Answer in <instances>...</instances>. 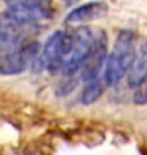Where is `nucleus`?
I'll use <instances>...</instances> for the list:
<instances>
[{
	"label": "nucleus",
	"instance_id": "2",
	"mask_svg": "<svg viewBox=\"0 0 147 155\" xmlns=\"http://www.w3.org/2000/svg\"><path fill=\"white\" fill-rule=\"evenodd\" d=\"M72 44L71 33L55 31L46 40L45 46L32 62V71L39 72L47 69L52 74L60 72L62 63L69 54Z\"/></svg>",
	"mask_w": 147,
	"mask_h": 155
},
{
	"label": "nucleus",
	"instance_id": "8",
	"mask_svg": "<svg viewBox=\"0 0 147 155\" xmlns=\"http://www.w3.org/2000/svg\"><path fill=\"white\" fill-rule=\"evenodd\" d=\"M24 43V33L17 32L14 30L0 29V52L11 53L20 48Z\"/></svg>",
	"mask_w": 147,
	"mask_h": 155
},
{
	"label": "nucleus",
	"instance_id": "3",
	"mask_svg": "<svg viewBox=\"0 0 147 155\" xmlns=\"http://www.w3.org/2000/svg\"><path fill=\"white\" fill-rule=\"evenodd\" d=\"M72 44L69 54L67 55L62 63L60 72L65 77L74 76L77 71H79L84 60L86 59L89 52L93 44L94 35L86 27H82L75 30L71 33Z\"/></svg>",
	"mask_w": 147,
	"mask_h": 155
},
{
	"label": "nucleus",
	"instance_id": "7",
	"mask_svg": "<svg viewBox=\"0 0 147 155\" xmlns=\"http://www.w3.org/2000/svg\"><path fill=\"white\" fill-rule=\"evenodd\" d=\"M147 77V41L142 46L139 55L135 59L131 66L130 70L128 71L126 83L128 85L136 89L139 84Z\"/></svg>",
	"mask_w": 147,
	"mask_h": 155
},
{
	"label": "nucleus",
	"instance_id": "12",
	"mask_svg": "<svg viewBox=\"0 0 147 155\" xmlns=\"http://www.w3.org/2000/svg\"><path fill=\"white\" fill-rule=\"evenodd\" d=\"M76 85H77L76 81L69 79V81L65 82L63 84H61L60 86H59V89H58V92H59L61 95H65V94L70 93L71 91L76 87Z\"/></svg>",
	"mask_w": 147,
	"mask_h": 155
},
{
	"label": "nucleus",
	"instance_id": "6",
	"mask_svg": "<svg viewBox=\"0 0 147 155\" xmlns=\"http://www.w3.org/2000/svg\"><path fill=\"white\" fill-rule=\"evenodd\" d=\"M108 13V5L105 1L95 0L74 8L65 16V22L67 24H79L91 22L94 20L102 18Z\"/></svg>",
	"mask_w": 147,
	"mask_h": 155
},
{
	"label": "nucleus",
	"instance_id": "1",
	"mask_svg": "<svg viewBox=\"0 0 147 155\" xmlns=\"http://www.w3.org/2000/svg\"><path fill=\"white\" fill-rule=\"evenodd\" d=\"M136 59V35L122 30L117 35L113 50L106 59L104 81L106 85H116L130 70Z\"/></svg>",
	"mask_w": 147,
	"mask_h": 155
},
{
	"label": "nucleus",
	"instance_id": "9",
	"mask_svg": "<svg viewBox=\"0 0 147 155\" xmlns=\"http://www.w3.org/2000/svg\"><path fill=\"white\" fill-rule=\"evenodd\" d=\"M106 83L104 81V77L95 78L90 82H86V85L84 86V89L81 94V101L84 105H91L93 102H95L102 95L105 91Z\"/></svg>",
	"mask_w": 147,
	"mask_h": 155
},
{
	"label": "nucleus",
	"instance_id": "4",
	"mask_svg": "<svg viewBox=\"0 0 147 155\" xmlns=\"http://www.w3.org/2000/svg\"><path fill=\"white\" fill-rule=\"evenodd\" d=\"M40 52L38 43H29L20 48L7 53L0 60V74L4 76H14L25 71L32 64Z\"/></svg>",
	"mask_w": 147,
	"mask_h": 155
},
{
	"label": "nucleus",
	"instance_id": "10",
	"mask_svg": "<svg viewBox=\"0 0 147 155\" xmlns=\"http://www.w3.org/2000/svg\"><path fill=\"white\" fill-rule=\"evenodd\" d=\"M8 7H51V0H5Z\"/></svg>",
	"mask_w": 147,
	"mask_h": 155
},
{
	"label": "nucleus",
	"instance_id": "11",
	"mask_svg": "<svg viewBox=\"0 0 147 155\" xmlns=\"http://www.w3.org/2000/svg\"><path fill=\"white\" fill-rule=\"evenodd\" d=\"M133 101L136 105L147 104V77L136 87V92L133 94Z\"/></svg>",
	"mask_w": 147,
	"mask_h": 155
},
{
	"label": "nucleus",
	"instance_id": "5",
	"mask_svg": "<svg viewBox=\"0 0 147 155\" xmlns=\"http://www.w3.org/2000/svg\"><path fill=\"white\" fill-rule=\"evenodd\" d=\"M107 59V36L100 30L94 35L93 44L81 67V79L83 82H90L99 77L102 67Z\"/></svg>",
	"mask_w": 147,
	"mask_h": 155
}]
</instances>
